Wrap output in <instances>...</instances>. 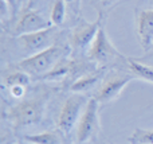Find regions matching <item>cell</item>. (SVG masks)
I'll list each match as a JSON object with an SVG mask.
<instances>
[{"label": "cell", "instance_id": "obj_1", "mask_svg": "<svg viewBox=\"0 0 153 144\" xmlns=\"http://www.w3.org/2000/svg\"><path fill=\"white\" fill-rule=\"evenodd\" d=\"M46 101H47V96H40L24 100L11 107L7 112V117L12 124L13 129L20 131L39 124L45 116Z\"/></svg>", "mask_w": 153, "mask_h": 144}, {"label": "cell", "instance_id": "obj_2", "mask_svg": "<svg viewBox=\"0 0 153 144\" xmlns=\"http://www.w3.org/2000/svg\"><path fill=\"white\" fill-rule=\"evenodd\" d=\"M67 55V51L63 46L54 45L47 50H43L31 57H27L19 63H16V69H20L30 74L32 78H42L48 72L54 69L62 59Z\"/></svg>", "mask_w": 153, "mask_h": 144}, {"label": "cell", "instance_id": "obj_3", "mask_svg": "<svg viewBox=\"0 0 153 144\" xmlns=\"http://www.w3.org/2000/svg\"><path fill=\"white\" fill-rule=\"evenodd\" d=\"M87 58L98 65H109L118 61H128L126 57L122 55L116 48V46L111 43L103 26H101V28L98 30L97 37L93 40L91 46L87 51Z\"/></svg>", "mask_w": 153, "mask_h": 144}, {"label": "cell", "instance_id": "obj_4", "mask_svg": "<svg viewBox=\"0 0 153 144\" xmlns=\"http://www.w3.org/2000/svg\"><path fill=\"white\" fill-rule=\"evenodd\" d=\"M89 100L81 93H73L65 100L58 116V128L62 134L69 135L76 127Z\"/></svg>", "mask_w": 153, "mask_h": 144}, {"label": "cell", "instance_id": "obj_5", "mask_svg": "<svg viewBox=\"0 0 153 144\" xmlns=\"http://www.w3.org/2000/svg\"><path fill=\"white\" fill-rule=\"evenodd\" d=\"M100 129V102L94 97H91V98H89V102H87L86 108H85L83 113L76 124V143H87L93 137L97 136Z\"/></svg>", "mask_w": 153, "mask_h": 144}, {"label": "cell", "instance_id": "obj_6", "mask_svg": "<svg viewBox=\"0 0 153 144\" xmlns=\"http://www.w3.org/2000/svg\"><path fill=\"white\" fill-rule=\"evenodd\" d=\"M58 34H59L58 27L53 26L50 28L42 30V31L19 35V37H15V38L19 45L22 46V48L26 51L27 57H31L43 50H47L51 46L55 45Z\"/></svg>", "mask_w": 153, "mask_h": 144}, {"label": "cell", "instance_id": "obj_7", "mask_svg": "<svg viewBox=\"0 0 153 144\" xmlns=\"http://www.w3.org/2000/svg\"><path fill=\"white\" fill-rule=\"evenodd\" d=\"M101 26H102V15L101 13L97 20L91 22V23L86 20H79L78 24L73 28L71 35H70V45H71L73 50L76 53L89 51Z\"/></svg>", "mask_w": 153, "mask_h": 144}, {"label": "cell", "instance_id": "obj_8", "mask_svg": "<svg viewBox=\"0 0 153 144\" xmlns=\"http://www.w3.org/2000/svg\"><path fill=\"white\" fill-rule=\"evenodd\" d=\"M134 75L130 74H113L108 78L106 81H103L102 85L100 86V89L97 90L94 98L100 102L101 105L109 104V102L114 101L120 94L122 93V90L125 89V86L134 80Z\"/></svg>", "mask_w": 153, "mask_h": 144}, {"label": "cell", "instance_id": "obj_9", "mask_svg": "<svg viewBox=\"0 0 153 144\" xmlns=\"http://www.w3.org/2000/svg\"><path fill=\"white\" fill-rule=\"evenodd\" d=\"M50 27H53V23H51L50 19L45 18L42 11L27 10L22 13L19 20L16 22L12 34H13V37H19V35L42 31V30L50 28Z\"/></svg>", "mask_w": 153, "mask_h": 144}, {"label": "cell", "instance_id": "obj_10", "mask_svg": "<svg viewBox=\"0 0 153 144\" xmlns=\"http://www.w3.org/2000/svg\"><path fill=\"white\" fill-rule=\"evenodd\" d=\"M137 37L144 51H148L153 46V8L138 12Z\"/></svg>", "mask_w": 153, "mask_h": 144}, {"label": "cell", "instance_id": "obj_11", "mask_svg": "<svg viewBox=\"0 0 153 144\" xmlns=\"http://www.w3.org/2000/svg\"><path fill=\"white\" fill-rule=\"evenodd\" d=\"M102 78V73L101 72H90L86 73V74L78 77L74 82L70 85V90L73 93H83V92H87L95 86Z\"/></svg>", "mask_w": 153, "mask_h": 144}, {"label": "cell", "instance_id": "obj_12", "mask_svg": "<svg viewBox=\"0 0 153 144\" xmlns=\"http://www.w3.org/2000/svg\"><path fill=\"white\" fill-rule=\"evenodd\" d=\"M76 67V62L75 61H70V59L65 58L54 67L51 72H48L46 75H43L40 80L45 81H61L65 80L67 75H70L71 73L75 72Z\"/></svg>", "mask_w": 153, "mask_h": 144}, {"label": "cell", "instance_id": "obj_13", "mask_svg": "<svg viewBox=\"0 0 153 144\" xmlns=\"http://www.w3.org/2000/svg\"><path fill=\"white\" fill-rule=\"evenodd\" d=\"M126 63L130 69V73L136 78H140L143 81L153 84V66L152 65H146L145 62L138 61L137 58H128Z\"/></svg>", "mask_w": 153, "mask_h": 144}, {"label": "cell", "instance_id": "obj_14", "mask_svg": "<svg viewBox=\"0 0 153 144\" xmlns=\"http://www.w3.org/2000/svg\"><path fill=\"white\" fill-rule=\"evenodd\" d=\"M32 81V77L30 74H27L26 72L23 70L18 69V70H13V72H10V73H5L3 75V85L4 88H12V86H27L31 84Z\"/></svg>", "mask_w": 153, "mask_h": 144}, {"label": "cell", "instance_id": "obj_15", "mask_svg": "<svg viewBox=\"0 0 153 144\" xmlns=\"http://www.w3.org/2000/svg\"><path fill=\"white\" fill-rule=\"evenodd\" d=\"M24 142L30 144H62V137L56 131H47L34 135H26Z\"/></svg>", "mask_w": 153, "mask_h": 144}, {"label": "cell", "instance_id": "obj_16", "mask_svg": "<svg viewBox=\"0 0 153 144\" xmlns=\"http://www.w3.org/2000/svg\"><path fill=\"white\" fill-rule=\"evenodd\" d=\"M66 0H54L50 11V20L53 23V26L59 27L63 24L65 18H66Z\"/></svg>", "mask_w": 153, "mask_h": 144}, {"label": "cell", "instance_id": "obj_17", "mask_svg": "<svg viewBox=\"0 0 153 144\" xmlns=\"http://www.w3.org/2000/svg\"><path fill=\"white\" fill-rule=\"evenodd\" d=\"M130 144H153V129H134L129 137Z\"/></svg>", "mask_w": 153, "mask_h": 144}, {"label": "cell", "instance_id": "obj_18", "mask_svg": "<svg viewBox=\"0 0 153 144\" xmlns=\"http://www.w3.org/2000/svg\"><path fill=\"white\" fill-rule=\"evenodd\" d=\"M4 1L7 3L8 7H10L12 19H16L22 11H23V12L24 11H27L30 0H4Z\"/></svg>", "mask_w": 153, "mask_h": 144}, {"label": "cell", "instance_id": "obj_19", "mask_svg": "<svg viewBox=\"0 0 153 144\" xmlns=\"http://www.w3.org/2000/svg\"><path fill=\"white\" fill-rule=\"evenodd\" d=\"M8 90H10L11 96L16 97V98L23 97L24 94H26V88H24V86H12V88H10Z\"/></svg>", "mask_w": 153, "mask_h": 144}, {"label": "cell", "instance_id": "obj_20", "mask_svg": "<svg viewBox=\"0 0 153 144\" xmlns=\"http://www.w3.org/2000/svg\"><path fill=\"white\" fill-rule=\"evenodd\" d=\"M38 3H39V0H30L28 1V8H27V10H36L35 5H36Z\"/></svg>", "mask_w": 153, "mask_h": 144}, {"label": "cell", "instance_id": "obj_21", "mask_svg": "<svg viewBox=\"0 0 153 144\" xmlns=\"http://www.w3.org/2000/svg\"><path fill=\"white\" fill-rule=\"evenodd\" d=\"M140 61H145V59H153V51H151V53L145 54L144 57H141V58H138Z\"/></svg>", "mask_w": 153, "mask_h": 144}, {"label": "cell", "instance_id": "obj_22", "mask_svg": "<svg viewBox=\"0 0 153 144\" xmlns=\"http://www.w3.org/2000/svg\"><path fill=\"white\" fill-rule=\"evenodd\" d=\"M74 1L76 3V7H79V0H66V3L69 5H71V4H74Z\"/></svg>", "mask_w": 153, "mask_h": 144}, {"label": "cell", "instance_id": "obj_23", "mask_svg": "<svg viewBox=\"0 0 153 144\" xmlns=\"http://www.w3.org/2000/svg\"><path fill=\"white\" fill-rule=\"evenodd\" d=\"M16 144H22V143H16Z\"/></svg>", "mask_w": 153, "mask_h": 144}, {"label": "cell", "instance_id": "obj_24", "mask_svg": "<svg viewBox=\"0 0 153 144\" xmlns=\"http://www.w3.org/2000/svg\"><path fill=\"white\" fill-rule=\"evenodd\" d=\"M105 1H109V0H105Z\"/></svg>", "mask_w": 153, "mask_h": 144}, {"label": "cell", "instance_id": "obj_25", "mask_svg": "<svg viewBox=\"0 0 153 144\" xmlns=\"http://www.w3.org/2000/svg\"><path fill=\"white\" fill-rule=\"evenodd\" d=\"M79 1H81V0H79Z\"/></svg>", "mask_w": 153, "mask_h": 144}]
</instances>
